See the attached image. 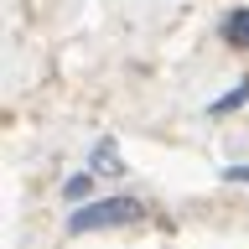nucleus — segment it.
Returning <instances> with one entry per match:
<instances>
[{"instance_id":"obj_1","label":"nucleus","mask_w":249,"mask_h":249,"mask_svg":"<svg viewBox=\"0 0 249 249\" xmlns=\"http://www.w3.org/2000/svg\"><path fill=\"white\" fill-rule=\"evenodd\" d=\"M145 213L135 197H99V202H83V208H73V218H68V233H104V229H124V223H135V218Z\"/></svg>"},{"instance_id":"obj_2","label":"nucleus","mask_w":249,"mask_h":249,"mask_svg":"<svg viewBox=\"0 0 249 249\" xmlns=\"http://www.w3.org/2000/svg\"><path fill=\"white\" fill-rule=\"evenodd\" d=\"M223 42H233V47L249 52V5H233V11L223 16Z\"/></svg>"},{"instance_id":"obj_3","label":"nucleus","mask_w":249,"mask_h":249,"mask_svg":"<svg viewBox=\"0 0 249 249\" xmlns=\"http://www.w3.org/2000/svg\"><path fill=\"white\" fill-rule=\"evenodd\" d=\"M244 104H249V78H239L218 104H208V114H233V109H244Z\"/></svg>"},{"instance_id":"obj_4","label":"nucleus","mask_w":249,"mask_h":249,"mask_svg":"<svg viewBox=\"0 0 249 249\" xmlns=\"http://www.w3.org/2000/svg\"><path fill=\"white\" fill-rule=\"evenodd\" d=\"M89 171H109V177H120V156H114V140H99V156H93Z\"/></svg>"},{"instance_id":"obj_5","label":"nucleus","mask_w":249,"mask_h":249,"mask_svg":"<svg viewBox=\"0 0 249 249\" xmlns=\"http://www.w3.org/2000/svg\"><path fill=\"white\" fill-rule=\"evenodd\" d=\"M89 192H93V171H78V177H68V182H62V197H68V202L89 197Z\"/></svg>"},{"instance_id":"obj_6","label":"nucleus","mask_w":249,"mask_h":249,"mask_svg":"<svg viewBox=\"0 0 249 249\" xmlns=\"http://www.w3.org/2000/svg\"><path fill=\"white\" fill-rule=\"evenodd\" d=\"M223 182H244L249 187V166H229V171H223Z\"/></svg>"}]
</instances>
